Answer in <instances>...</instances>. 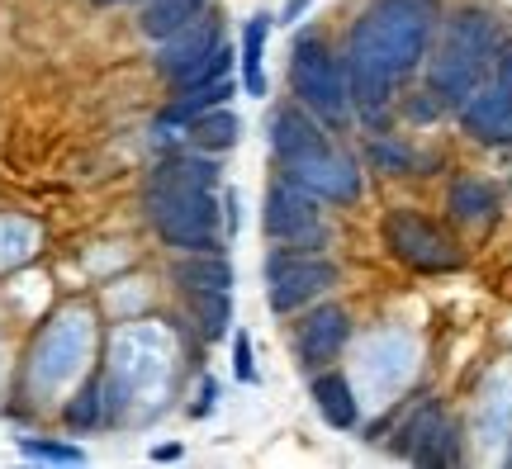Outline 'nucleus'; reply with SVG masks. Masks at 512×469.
Wrapping results in <instances>:
<instances>
[{"mask_svg":"<svg viewBox=\"0 0 512 469\" xmlns=\"http://www.w3.org/2000/svg\"><path fill=\"white\" fill-rule=\"evenodd\" d=\"M171 275H176V285H185L190 294H195V289H228L233 285V266H228L219 252H185Z\"/></svg>","mask_w":512,"mask_h":469,"instance_id":"4468645a","label":"nucleus"},{"mask_svg":"<svg viewBox=\"0 0 512 469\" xmlns=\"http://www.w3.org/2000/svg\"><path fill=\"white\" fill-rule=\"evenodd\" d=\"M19 451L29 460H48V465H86V451L81 446H67V441H38V436H24Z\"/></svg>","mask_w":512,"mask_h":469,"instance_id":"5701e85b","label":"nucleus"},{"mask_svg":"<svg viewBox=\"0 0 512 469\" xmlns=\"http://www.w3.org/2000/svg\"><path fill=\"white\" fill-rule=\"evenodd\" d=\"M190 143L200 147V152H228V147L238 143V119L228 114V109H209L200 119H190Z\"/></svg>","mask_w":512,"mask_h":469,"instance_id":"a211bd4d","label":"nucleus"},{"mask_svg":"<svg viewBox=\"0 0 512 469\" xmlns=\"http://www.w3.org/2000/svg\"><path fill=\"white\" fill-rule=\"evenodd\" d=\"M204 398H219V384H214V379H204ZM204 408H209V403H200L195 413H204Z\"/></svg>","mask_w":512,"mask_h":469,"instance_id":"c756f323","label":"nucleus"},{"mask_svg":"<svg viewBox=\"0 0 512 469\" xmlns=\"http://www.w3.org/2000/svg\"><path fill=\"white\" fill-rule=\"evenodd\" d=\"M152 460H181V446H157V451H152Z\"/></svg>","mask_w":512,"mask_h":469,"instance_id":"c85d7f7f","label":"nucleus"},{"mask_svg":"<svg viewBox=\"0 0 512 469\" xmlns=\"http://www.w3.org/2000/svg\"><path fill=\"white\" fill-rule=\"evenodd\" d=\"M228 67H233V53H228V48H209V53L200 57V62H195V67H185L181 76H171V86H176V91H190V86H209V81H223V76H228Z\"/></svg>","mask_w":512,"mask_h":469,"instance_id":"4be33fe9","label":"nucleus"},{"mask_svg":"<svg viewBox=\"0 0 512 469\" xmlns=\"http://www.w3.org/2000/svg\"><path fill=\"white\" fill-rule=\"evenodd\" d=\"M266 233L275 242H290V247H304V242H318L323 237V214H318V199L309 190H299L294 181H275L266 190Z\"/></svg>","mask_w":512,"mask_h":469,"instance_id":"6e6552de","label":"nucleus"},{"mask_svg":"<svg viewBox=\"0 0 512 469\" xmlns=\"http://www.w3.org/2000/svg\"><path fill=\"white\" fill-rule=\"evenodd\" d=\"M266 299L275 313H299V308L328 294L337 285V266L323 256H304V252H275L266 261Z\"/></svg>","mask_w":512,"mask_h":469,"instance_id":"423d86ee","label":"nucleus"},{"mask_svg":"<svg viewBox=\"0 0 512 469\" xmlns=\"http://www.w3.org/2000/svg\"><path fill=\"white\" fill-rule=\"evenodd\" d=\"M313 403L328 427H356V398H351V384L342 375H318L313 379Z\"/></svg>","mask_w":512,"mask_h":469,"instance_id":"f3484780","label":"nucleus"},{"mask_svg":"<svg viewBox=\"0 0 512 469\" xmlns=\"http://www.w3.org/2000/svg\"><path fill=\"white\" fill-rule=\"evenodd\" d=\"M228 95H233V81H228V76H223V81H209V86H190V91H181L176 100H171V109L162 114V124L185 128L190 119H200V114H209V109L228 105Z\"/></svg>","mask_w":512,"mask_h":469,"instance_id":"2eb2a0df","label":"nucleus"},{"mask_svg":"<svg viewBox=\"0 0 512 469\" xmlns=\"http://www.w3.org/2000/svg\"><path fill=\"white\" fill-rule=\"evenodd\" d=\"M498 57V19L489 10H456L446 19L441 48L427 67V95L441 109H460L484 86Z\"/></svg>","mask_w":512,"mask_h":469,"instance_id":"7ed1b4c3","label":"nucleus"},{"mask_svg":"<svg viewBox=\"0 0 512 469\" xmlns=\"http://www.w3.org/2000/svg\"><path fill=\"white\" fill-rule=\"evenodd\" d=\"M204 5L209 0H143V19H138V29H143L147 38H171L176 29H185V24H195V19L204 15Z\"/></svg>","mask_w":512,"mask_h":469,"instance_id":"ddd939ff","label":"nucleus"},{"mask_svg":"<svg viewBox=\"0 0 512 469\" xmlns=\"http://www.w3.org/2000/svg\"><path fill=\"white\" fill-rule=\"evenodd\" d=\"M370 157H375V162H380L384 171H403V166L413 162V157H408L403 147H384V143H375V147H370Z\"/></svg>","mask_w":512,"mask_h":469,"instance_id":"a878e982","label":"nucleus"},{"mask_svg":"<svg viewBox=\"0 0 512 469\" xmlns=\"http://www.w3.org/2000/svg\"><path fill=\"white\" fill-rule=\"evenodd\" d=\"M494 209H498V199L484 181H456L451 185V214H456L460 223H489Z\"/></svg>","mask_w":512,"mask_h":469,"instance_id":"6ab92c4d","label":"nucleus"},{"mask_svg":"<svg viewBox=\"0 0 512 469\" xmlns=\"http://www.w3.org/2000/svg\"><path fill=\"white\" fill-rule=\"evenodd\" d=\"M219 43H223L219 19H195V24L176 29L171 38H162V48H157V72L181 76L185 67H195V62H200L209 48H219Z\"/></svg>","mask_w":512,"mask_h":469,"instance_id":"f8f14e48","label":"nucleus"},{"mask_svg":"<svg viewBox=\"0 0 512 469\" xmlns=\"http://www.w3.org/2000/svg\"><path fill=\"white\" fill-rule=\"evenodd\" d=\"M143 204H147V218H152V228L162 233L166 247H176V252H219L223 247L214 185L147 181Z\"/></svg>","mask_w":512,"mask_h":469,"instance_id":"20e7f679","label":"nucleus"},{"mask_svg":"<svg viewBox=\"0 0 512 469\" xmlns=\"http://www.w3.org/2000/svg\"><path fill=\"white\" fill-rule=\"evenodd\" d=\"M233 370H238L242 384H256V361H252V337L238 332V342H233Z\"/></svg>","mask_w":512,"mask_h":469,"instance_id":"b1692460","label":"nucleus"},{"mask_svg":"<svg viewBox=\"0 0 512 469\" xmlns=\"http://www.w3.org/2000/svg\"><path fill=\"white\" fill-rule=\"evenodd\" d=\"M147 181H166V185H219V162L209 157H166Z\"/></svg>","mask_w":512,"mask_h":469,"instance_id":"aec40b11","label":"nucleus"},{"mask_svg":"<svg viewBox=\"0 0 512 469\" xmlns=\"http://www.w3.org/2000/svg\"><path fill=\"white\" fill-rule=\"evenodd\" d=\"M95 398H100V384H91V389H86V394H81L72 408H67V422H72V427H86V422H95Z\"/></svg>","mask_w":512,"mask_h":469,"instance_id":"393cba45","label":"nucleus"},{"mask_svg":"<svg viewBox=\"0 0 512 469\" xmlns=\"http://www.w3.org/2000/svg\"><path fill=\"white\" fill-rule=\"evenodd\" d=\"M399 451L408 455V460H418V465H456L460 460L456 432H451V422H446L441 408H432V403L403 427Z\"/></svg>","mask_w":512,"mask_h":469,"instance_id":"9b49d317","label":"nucleus"},{"mask_svg":"<svg viewBox=\"0 0 512 469\" xmlns=\"http://www.w3.org/2000/svg\"><path fill=\"white\" fill-rule=\"evenodd\" d=\"M460 124L479 143H512V81L479 86L465 105H460Z\"/></svg>","mask_w":512,"mask_h":469,"instance_id":"1a4fd4ad","label":"nucleus"},{"mask_svg":"<svg viewBox=\"0 0 512 469\" xmlns=\"http://www.w3.org/2000/svg\"><path fill=\"white\" fill-rule=\"evenodd\" d=\"M95 5H119V0H95Z\"/></svg>","mask_w":512,"mask_h":469,"instance_id":"7c9ffc66","label":"nucleus"},{"mask_svg":"<svg viewBox=\"0 0 512 469\" xmlns=\"http://www.w3.org/2000/svg\"><path fill=\"white\" fill-rule=\"evenodd\" d=\"M351 337V318L342 304H323L313 308L304 323L294 327V351L304 365H328Z\"/></svg>","mask_w":512,"mask_h":469,"instance_id":"9d476101","label":"nucleus"},{"mask_svg":"<svg viewBox=\"0 0 512 469\" xmlns=\"http://www.w3.org/2000/svg\"><path fill=\"white\" fill-rule=\"evenodd\" d=\"M266 34H271V15H252L247 19V29H242V86L247 95H266V67H261V57H266Z\"/></svg>","mask_w":512,"mask_h":469,"instance_id":"dca6fc26","label":"nucleus"},{"mask_svg":"<svg viewBox=\"0 0 512 469\" xmlns=\"http://www.w3.org/2000/svg\"><path fill=\"white\" fill-rule=\"evenodd\" d=\"M437 29V0H375L347 34V91L370 124H384L394 95L422 67Z\"/></svg>","mask_w":512,"mask_h":469,"instance_id":"f257e3e1","label":"nucleus"},{"mask_svg":"<svg viewBox=\"0 0 512 469\" xmlns=\"http://www.w3.org/2000/svg\"><path fill=\"white\" fill-rule=\"evenodd\" d=\"M304 10H309V0H290V5H285V24H290V19H299Z\"/></svg>","mask_w":512,"mask_h":469,"instance_id":"cd10ccee","label":"nucleus"},{"mask_svg":"<svg viewBox=\"0 0 512 469\" xmlns=\"http://www.w3.org/2000/svg\"><path fill=\"white\" fill-rule=\"evenodd\" d=\"M271 147L285 181H294L299 190H309L313 199L328 204H351L361 195V171L337 143H328V133L318 119H309V109H280L271 119Z\"/></svg>","mask_w":512,"mask_h":469,"instance_id":"f03ea898","label":"nucleus"},{"mask_svg":"<svg viewBox=\"0 0 512 469\" xmlns=\"http://www.w3.org/2000/svg\"><path fill=\"white\" fill-rule=\"evenodd\" d=\"M384 237H389L394 256L408 261V266H418V271H456L460 266V252L451 247V237L418 214L394 209V214L384 218Z\"/></svg>","mask_w":512,"mask_h":469,"instance_id":"0eeeda50","label":"nucleus"},{"mask_svg":"<svg viewBox=\"0 0 512 469\" xmlns=\"http://www.w3.org/2000/svg\"><path fill=\"white\" fill-rule=\"evenodd\" d=\"M195 313H200L204 337H223L233 323V304H228V289H195Z\"/></svg>","mask_w":512,"mask_h":469,"instance_id":"412c9836","label":"nucleus"},{"mask_svg":"<svg viewBox=\"0 0 512 469\" xmlns=\"http://www.w3.org/2000/svg\"><path fill=\"white\" fill-rule=\"evenodd\" d=\"M290 86L299 95V105L323 114L328 124H342L351 109V91H347V67L332 57V48L323 38L299 34L290 53Z\"/></svg>","mask_w":512,"mask_h":469,"instance_id":"39448f33","label":"nucleus"},{"mask_svg":"<svg viewBox=\"0 0 512 469\" xmlns=\"http://www.w3.org/2000/svg\"><path fill=\"white\" fill-rule=\"evenodd\" d=\"M494 76L498 81H512V38L498 43V57H494Z\"/></svg>","mask_w":512,"mask_h":469,"instance_id":"bb28decb","label":"nucleus"}]
</instances>
